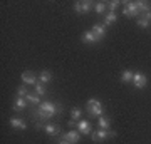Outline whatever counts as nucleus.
<instances>
[{"label": "nucleus", "mask_w": 151, "mask_h": 144, "mask_svg": "<svg viewBox=\"0 0 151 144\" xmlns=\"http://www.w3.org/2000/svg\"><path fill=\"white\" fill-rule=\"evenodd\" d=\"M62 109L55 106V102H50V101H44L37 106V109L34 111V114L37 116V119H52L57 114L60 112Z\"/></svg>", "instance_id": "f257e3e1"}, {"label": "nucleus", "mask_w": 151, "mask_h": 144, "mask_svg": "<svg viewBox=\"0 0 151 144\" xmlns=\"http://www.w3.org/2000/svg\"><path fill=\"white\" fill-rule=\"evenodd\" d=\"M86 112L91 116V117L97 119V117H101V116H104V107H103V104H101V101L91 97V99L87 101V104H86Z\"/></svg>", "instance_id": "f03ea898"}, {"label": "nucleus", "mask_w": 151, "mask_h": 144, "mask_svg": "<svg viewBox=\"0 0 151 144\" xmlns=\"http://www.w3.org/2000/svg\"><path fill=\"white\" fill-rule=\"evenodd\" d=\"M113 136H116V133L114 131H104V129H99V131H92L91 133V139L94 141V143H103L104 139L108 138H113Z\"/></svg>", "instance_id": "7ed1b4c3"}, {"label": "nucleus", "mask_w": 151, "mask_h": 144, "mask_svg": "<svg viewBox=\"0 0 151 144\" xmlns=\"http://www.w3.org/2000/svg\"><path fill=\"white\" fill-rule=\"evenodd\" d=\"M123 14L126 17H138L139 15V10H138V5L136 2H124V9H123Z\"/></svg>", "instance_id": "20e7f679"}, {"label": "nucleus", "mask_w": 151, "mask_h": 144, "mask_svg": "<svg viewBox=\"0 0 151 144\" xmlns=\"http://www.w3.org/2000/svg\"><path fill=\"white\" fill-rule=\"evenodd\" d=\"M91 7H92V2H89V0L76 2L74 4V10H76V14H79V15H86L87 12L91 10Z\"/></svg>", "instance_id": "39448f33"}, {"label": "nucleus", "mask_w": 151, "mask_h": 144, "mask_svg": "<svg viewBox=\"0 0 151 144\" xmlns=\"http://www.w3.org/2000/svg\"><path fill=\"white\" fill-rule=\"evenodd\" d=\"M20 77H22V82H24L25 85H29V84H30V85H35V84L39 82V77L34 74L32 70H25V72H22Z\"/></svg>", "instance_id": "423d86ee"}, {"label": "nucleus", "mask_w": 151, "mask_h": 144, "mask_svg": "<svg viewBox=\"0 0 151 144\" xmlns=\"http://www.w3.org/2000/svg\"><path fill=\"white\" fill-rule=\"evenodd\" d=\"M133 84H134L136 89H143V87H146V84H148V77H146L143 72H134Z\"/></svg>", "instance_id": "0eeeda50"}, {"label": "nucleus", "mask_w": 151, "mask_h": 144, "mask_svg": "<svg viewBox=\"0 0 151 144\" xmlns=\"http://www.w3.org/2000/svg\"><path fill=\"white\" fill-rule=\"evenodd\" d=\"M60 138L64 139V141H69L70 144H77L79 139H81V133H79V131H67V133L62 134Z\"/></svg>", "instance_id": "6e6552de"}, {"label": "nucleus", "mask_w": 151, "mask_h": 144, "mask_svg": "<svg viewBox=\"0 0 151 144\" xmlns=\"http://www.w3.org/2000/svg\"><path fill=\"white\" fill-rule=\"evenodd\" d=\"M10 126L14 129H22V131H25L27 129V123L24 121V119H20V117H10Z\"/></svg>", "instance_id": "1a4fd4ad"}, {"label": "nucleus", "mask_w": 151, "mask_h": 144, "mask_svg": "<svg viewBox=\"0 0 151 144\" xmlns=\"http://www.w3.org/2000/svg\"><path fill=\"white\" fill-rule=\"evenodd\" d=\"M76 128H77V131L81 134H91L92 133V128H91V123L89 121H79Z\"/></svg>", "instance_id": "9d476101"}, {"label": "nucleus", "mask_w": 151, "mask_h": 144, "mask_svg": "<svg viewBox=\"0 0 151 144\" xmlns=\"http://www.w3.org/2000/svg\"><path fill=\"white\" fill-rule=\"evenodd\" d=\"M91 30H92V34H94L97 39L106 37V25H104V24H96V25H92Z\"/></svg>", "instance_id": "9b49d317"}, {"label": "nucleus", "mask_w": 151, "mask_h": 144, "mask_svg": "<svg viewBox=\"0 0 151 144\" xmlns=\"http://www.w3.org/2000/svg\"><path fill=\"white\" fill-rule=\"evenodd\" d=\"M81 40L84 44H97L101 39H97L94 34H92V30H87V32H84L82 34V37H81Z\"/></svg>", "instance_id": "f8f14e48"}, {"label": "nucleus", "mask_w": 151, "mask_h": 144, "mask_svg": "<svg viewBox=\"0 0 151 144\" xmlns=\"http://www.w3.org/2000/svg\"><path fill=\"white\" fill-rule=\"evenodd\" d=\"M27 99H25V97H17L15 101H14V111H24V109H25V107H27Z\"/></svg>", "instance_id": "ddd939ff"}, {"label": "nucleus", "mask_w": 151, "mask_h": 144, "mask_svg": "<svg viewBox=\"0 0 151 144\" xmlns=\"http://www.w3.org/2000/svg\"><path fill=\"white\" fill-rule=\"evenodd\" d=\"M44 131H45L49 136H57V134H60V128L57 124H45V126H44Z\"/></svg>", "instance_id": "4468645a"}, {"label": "nucleus", "mask_w": 151, "mask_h": 144, "mask_svg": "<svg viewBox=\"0 0 151 144\" xmlns=\"http://www.w3.org/2000/svg\"><path fill=\"white\" fill-rule=\"evenodd\" d=\"M116 20H118V14L116 12H108L104 15V25H113V24H116Z\"/></svg>", "instance_id": "2eb2a0df"}, {"label": "nucleus", "mask_w": 151, "mask_h": 144, "mask_svg": "<svg viewBox=\"0 0 151 144\" xmlns=\"http://www.w3.org/2000/svg\"><path fill=\"white\" fill-rule=\"evenodd\" d=\"M52 80V72L50 70H42L40 74H39V82L40 84H47Z\"/></svg>", "instance_id": "dca6fc26"}, {"label": "nucleus", "mask_w": 151, "mask_h": 144, "mask_svg": "<svg viewBox=\"0 0 151 144\" xmlns=\"http://www.w3.org/2000/svg\"><path fill=\"white\" fill-rule=\"evenodd\" d=\"M97 124H99V129H104V131H109V128H111V121L106 116L97 117Z\"/></svg>", "instance_id": "f3484780"}, {"label": "nucleus", "mask_w": 151, "mask_h": 144, "mask_svg": "<svg viewBox=\"0 0 151 144\" xmlns=\"http://www.w3.org/2000/svg\"><path fill=\"white\" fill-rule=\"evenodd\" d=\"M136 5H138V10H139V15H141V14H145V12H151V9H150V4H148L146 0H138V2H136Z\"/></svg>", "instance_id": "a211bd4d"}, {"label": "nucleus", "mask_w": 151, "mask_h": 144, "mask_svg": "<svg viewBox=\"0 0 151 144\" xmlns=\"http://www.w3.org/2000/svg\"><path fill=\"white\" fill-rule=\"evenodd\" d=\"M106 7H108L106 2H96L94 4V12H96L97 15H103L104 12H106Z\"/></svg>", "instance_id": "6ab92c4d"}, {"label": "nucleus", "mask_w": 151, "mask_h": 144, "mask_svg": "<svg viewBox=\"0 0 151 144\" xmlns=\"http://www.w3.org/2000/svg\"><path fill=\"white\" fill-rule=\"evenodd\" d=\"M81 117H82V109H81V107H74L72 112H70V119L76 121V123H79V119H81Z\"/></svg>", "instance_id": "aec40b11"}, {"label": "nucleus", "mask_w": 151, "mask_h": 144, "mask_svg": "<svg viewBox=\"0 0 151 144\" xmlns=\"http://www.w3.org/2000/svg\"><path fill=\"white\" fill-rule=\"evenodd\" d=\"M133 77H134V72H131V70H123V74H121V82H133Z\"/></svg>", "instance_id": "412c9836"}, {"label": "nucleus", "mask_w": 151, "mask_h": 144, "mask_svg": "<svg viewBox=\"0 0 151 144\" xmlns=\"http://www.w3.org/2000/svg\"><path fill=\"white\" fill-rule=\"evenodd\" d=\"M30 92H29V89H27V85L25 84H22V85H19L17 87V96L19 97H27Z\"/></svg>", "instance_id": "4be33fe9"}, {"label": "nucleus", "mask_w": 151, "mask_h": 144, "mask_svg": "<svg viewBox=\"0 0 151 144\" xmlns=\"http://www.w3.org/2000/svg\"><path fill=\"white\" fill-rule=\"evenodd\" d=\"M35 94H37L39 97L45 96V94H47V89H45V85L40 84V82H37V84H35Z\"/></svg>", "instance_id": "5701e85b"}, {"label": "nucleus", "mask_w": 151, "mask_h": 144, "mask_svg": "<svg viewBox=\"0 0 151 144\" xmlns=\"http://www.w3.org/2000/svg\"><path fill=\"white\" fill-rule=\"evenodd\" d=\"M25 99H27L29 104H37V106L40 104V97H39L37 94H29V96L25 97Z\"/></svg>", "instance_id": "b1692460"}, {"label": "nucleus", "mask_w": 151, "mask_h": 144, "mask_svg": "<svg viewBox=\"0 0 151 144\" xmlns=\"http://www.w3.org/2000/svg\"><path fill=\"white\" fill-rule=\"evenodd\" d=\"M108 4V9H109V12H114L116 9H118L119 5H121V2H118V0H111V2H106Z\"/></svg>", "instance_id": "393cba45"}, {"label": "nucleus", "mask_w": 151, "mask_h": 144, "mask_svg": "<svg viewBox=\"0 0 151 144\" xmlns=\"http://www.w3.org/2000/svg\"><path fill=\"white\" fill-rule=\"evenodd\" d=\"M136 24H138V27H141V29H148L151 22H148V20H145V19H141V17H138V20H136Z\"/></svg>", "instance_id": "a878e982"}, {"label": "nucleus", "mask_w": 151, "mask_h": 144, "mask_svg": "<svg viewBox=\"0 0 151 144\" xmlns=\"http://www.w3.org/2000/svg\"><path fill=\"white\" fill-rule=\"evenodd\" d=\"M141 19H145V20L151 22V12H145V14H141Z\"/></svg>", "instance_id": "bb28decb"}, {"label": "nucleus", "mask_w": 151, "mask_h": 144, "mask_svg": "<svg viewBox=\"0 0 151 144\" xmlns=\"http://www.w3.org/2000/svg\"><path fill=\"white\" fill-rule=\"evenodd\" d=\"M57 144H70V143H69V141H64V139H60V141H59Z\"/></svg>", "instance_id": "cd10ccee"}]
</instances>
